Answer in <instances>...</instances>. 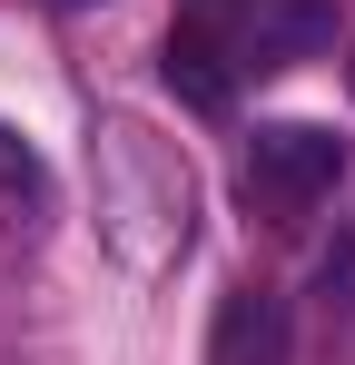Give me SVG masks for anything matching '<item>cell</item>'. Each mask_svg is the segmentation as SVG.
I'll return each mask as SVG.
<instances>
[{
    "mask_svg": "<svg viewBox=\"0 0 355 365\" xmlns=\"http://www.w3.org/2000/svg\"><path fill=\"white\" fill-rule=\"evenodd\" d=\"M336 178H346V138L316 128V119H267L257 138H247V207L277 217V227L306 217Z\"/></svg>",
    "mask_w": 355,
    "mask_h": 365,
    "instance_id": "6da1fadb",
    "label": "cell"
},
{
    "mask_svg": "<svg viewBox=\"0 0 355 365\" xmlns=\"http://www.w3.org/2000/svg\"><path fill=\"white\" fill-rule=\"evenodd\" d=\"M287 356V306L267 287H227L217 326H207V365H277Z\"/></svg>",
    "mask_w": 355,
    "mask_h": 365,
    "instance_id": "7a4b0ae2",
    "label": "cell"
},
{
    "mask_svg": "<svg viewBox=\"0 0 355 365\" xmlns=\"http://www.w3.org/2000/svg\"><path fill=\"white\" fill-rule=\"evenodd\" d=\"M158 69H168V89H178V99H187V109H207V119L237 99V50L207 30V20L168 30V60H158Z\"/></svg>",
    "mask_w": 355,
    "mask_h": 365,
    "instance_id": "3957f363",
    "label": "cell"
},
{
    "mask_svg": "<svg viewBox=\"0 0 355 365\" xmlns=\"http://www.w3.org/2000/svg\"><path fill=\"white\" fill-rule=\"evenodd\" d=\"M0 197H20V207L50 197V168H40V148H30L20 128H0Z\"/></svg>",
    "mask_w": 355,
    "mask_h": 365,
    "instance_id": "277c9868",
    "label": "cell"
},
{
    "mask_svg": "<svg viewBox=\"0 0 355 365\" xmlns=\"http://www.w3.org/2000/svg\"><path fill=\"white\" fill-rule=\"evenodd\" d=\"M197 10H237V0H197Z\"/></svg>",
    "mask_w": 355,
    "mask_h": 365,
    "instance_id": "5b68a950",
    "label": "cell"
},
{
    "mask_svg": "<svg viewBox=\"0 0 355 365\" xmlns=\"http://www.w3.org/2000/svg\"><path fill=\"white\" fill-rule=\"evenodd\" d=\"M346 89H355V60H346Z\"/></svg>",
    "mask_w": 355,
    "mask_h": 365,
    "instance_id": "8992f818",
    "label": "cell"
},
{
    "mask_svg": "<svg viewBox=\"0 0 355 365\" xmlns=\"http://www.w3.org/2000/svg\"><path fill=\"white\" fill-rule=\"evenodd\" d=\"M59 10H79V0H59Z\"/></svg>",
    "mask_w": 355,
    "mask_h": 365,
    "instance_id": "52a82bcc",
    "label": "cell"
}]
</instances>
